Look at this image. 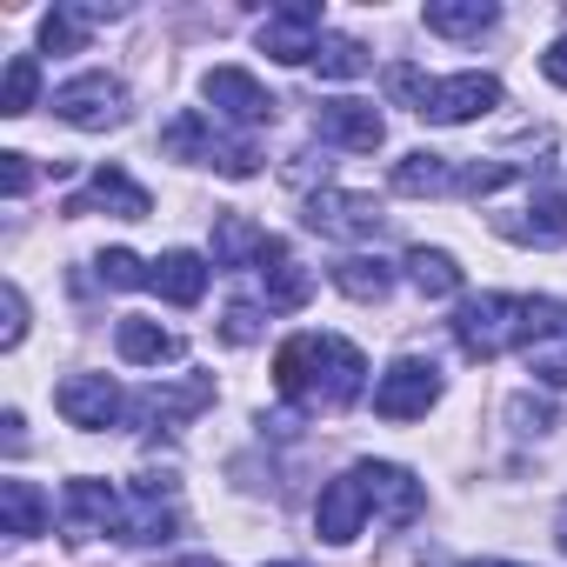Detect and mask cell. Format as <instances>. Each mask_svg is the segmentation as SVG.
I'll list each match as a JSON object with an SVG mask.
<instances>
[{
    "label": "cell",
    "instance_id": "obj_1",
    "mask_svg": "<svg viewBox=\"0 0 567 567\" xmlns=\"http://www.w3.org/2000/svg\"><path fill=\"white\" fill-rule=\"evenodd\" d=\"M560 328H567V308L547 301V295H481V301H467L454 315V341H461L467 361H494L507 348H527L534 354Z\"/></svg>",
    "mask_w": 567,
    "mask_h": 567
},
{
    "label": "cell",
    "instance_id": "obj_2",
    "mask_svg": "<svg viewBox=\"0 0 567 567\" xmlns=\"http://www.w3.org/2000/svg\"><path fill=\"white\" fill-rule=\"evenodd\" d=\"M361 348L341 334H295L288 348L274 354V388L288 401H321V408H348L361 394Z\"/></svg>",
    "mask_w": 567,
    "mask_h": 567
},
{
    "label": "cell",
    "instance_id": "obj_3",
    "mask_svg": "<svg viewBox=\"0 0 567 567\" xmlns=\"http://www.w3.org/2000/svg\"><path fill=\"white\" fill-rule=\"evenodd\" d=\"M161 147H167L174 161H207V167H220L227 181H254V174H260V154H254L247 141H220V134L207 127V114H174L167 134H161Z\"/></svg>",
    "mask_w": 567,
    "mask_h": 567
},
{
    "label": "cell",
    "instance_id": "obj_4",
    "mask_svg": "<svg viewBox=\"0 0 567 567\" xmlns=\"http://www.w3.org/2000/svg\"><path fill=\"white\" fill-rule=\"evenodd\" d=\"M54 114L81 134H107V127L127 121V87L114 74H74V81L54 87Z\"/></svg>",
    "mask_w": 567,
    "mask_h": 567
},
{
    "label": "cell",
    "instance_id": "obj_5",
    "mask_svg": "<svg viewBox=\"0 0 567 567\" xmlns=\"http://www.w3.org/2000/svg\"><path fill=\"white\" fill-rule=\"evenodd\" d=\"M315 234H328V240H374L381 234V200L374 194H348V187H321V194H308V214H301Z\"/></svg>",
    "mask_w": 567,
    "mask_h": 567
},
{
    "label": "cell",
    "instance_id": "obj_6",
    "mask_svg": "<svg viewBox=\"0 0 567 567\" xmlns=\"http://www.w3.org/2000/svg\"><path fill=\"white\" fill-rule=\"evenodd\" d=\"M61 534L94 540V534H127V507L107 481H68L61 487Z\"/></svg>",
    "mask_w": 567,
    "mask_h": 567
},
{
    "label": "cell",
    "instance_id": "obj_7",
    "mask_svg": "<svg viewBox=\"0 0 567 567\" xmlns=\"http://www.w3.org/2000/svg\"><path fill=\"white\" fill-rule=\"evenodd\" d=\"M260 54L280 61V68L315 61L321 54V8H315V0H288L280 14H267L260 21Z\"/></svg>",
    "mask_w": 567,
    "mask_h": 567
},
{
    "label": "cell",
    "instance_id": "obj_8",
    "mask_svg": "<svg viewBox=\"0 0 567 567\" xmlns=\"http://www.w3.org/2000/svg\"><path fill=\"white\" fill-rule=\"evenodd\" d=\"M441 401V374H434V361H394L388 374H381V388H374V414L381 421H421L427 408Z\"/></svg>",
    "mask_w": 567,
    "mask_h": 567
},
{
    "label": "cell",
    "instance_id": "obj_9",
    "mask_svg": "<svg viewBox=\"0 0 567 567\" xmlns=\"http://www.w3.org/2000/svg\"><path fill=\"white\" fill-rule=\"evenodd\" d=\"M54 408H61L68 427H87V434H101V427H114L127 414V401H121V388L107 374H68L54 388Z\"/></svg>",
    "mask_w": 567,
    "mask_h": 567
},
{
    "label": "cell",
    "instance_id": "obj_10",
    "mask_svg": "<svg viewBox=\"0 0 567 567\" xmlns=\"http://www.w3.org/2000/svg\"><path fill=\"white\" fill-rule=\"evenodd\" d=\"M200 94H207L214 114L234 121V127H267V121H274V101H267V87H260L247 68H207Z\"/></svg>",
    "mask_w": 567,
    "mask_h": 567
},
{
    "label": "cell",
    "instance_id": "obj_11",
    "mask_svg": "<svg viewBox=\"0 0 567 567\" xmlns=\"http://www.w3.org/2000/svg\"><path fill=\"white\" fill-rule=\"evenodd\" d=\"M487 107H501V81H494V74H454V81H434V87H427L421 121L461 127V121H474V114H487Z\"/></svg>",
    "mask_w": 567,
    "mask_h": 567
},
{
    "label": "cell",
    "instance_id": "obj_12",
    "mask_svg": "<svg viewBox=\"0 0 567 567\" xmlns=\"http://www.w3.org/2000/svg\"><path fill=\"white\" fill-rule=\"evenodd\" d=\"M354 474H361V487H368V507H381V514H388V527H408V520H421V507H427V487H421L408 467H394V461H361Z\"/></svg>",
    "mask_w": 567,
    "mask_h": 567
},
{
    "label": "cell",
    "instance_id": "obj_13",
    "mask_svg": "<svg viewBox=\"0 0 567 567\" xmlns=\"http://www.w3.org/2000/svg\"><path fill=\"white\" fill-rule=\"evenodd\" d=\"M315 134L348 147V154H374L388 141V121L374 114V101H321L315 107Z\"/></svg>",
    "mask_w": 567,
    "mask_h": 567
},
{
    "label": "cell",
    "instance_id": "obj_14",
    "mask_svg": "<svg viewBox=\"0 0 567 567\" xmlns=\"http://www.w3.org/2000/svg\"><path fill=\"white\" fill-rule=\"evenodd\" d=\"M361 520H368V487H361V474L348 467L341 481L321 487V501H315V534H321L328 547H348V540L361 534Z\"/></svg>",
    "mask_w": 567,
    "mask_h": 567
},
{
    "label": "cell",
    "instance_id": "obj_15",
    "mask_svg": "<svg viewBox=\"0 0 567 567\" xmlns=\"http://www.w3.org/2000/svg\"><path fill=\"white\" fill-rule=\"evenodd\" d=\"M68 214L81 220V214H114V220H147L154 214V200H147V187H134L121 167H101L74 200H68Z\"/></svg>",
    "mask_w": 567,
    "mask_h": 567
},
{
    "label": "cell",
    "instance_id": "obj_16",
    "mask_svg": "<svg viewBox=\"0 0 567 567\" xmlns=\"http://www.w3.org/2000/svg\"><path fill=\"white\" fill-rule=\"evenodd\" d=\"M260 288H267V308L295 315V308H308V295H315V274L288 254V240H267V254H260Z\"/></svg>",
    "mask_w": 567,
    "mask_h": 567
},
{
    "label": "cell",
    "instance_id": "obj_17",
    "mask_svg": "<svg viewBox=\"0 0 567 567\" xmlns=\"http://www.w3.org/2000/svg\"><path fill=\"white\" fill-rule=\"evenodd\" d=\"M147 288H154L161 301H174V308H194V301L207 295V260H200L194 247H167V254L147 267Z\"/></svg>",
    "mask_w": 567,
    "mask_h": 567
},
{
    "label": "cell",
    "instance_id": "obj_18",
    "mask_svg": "<svg viewBox=\"0 0 567 567\" xmlns=\"http://www.w3.org/2000/svg\"><path fill=\"white\" fill-rule=\"evenodd\" d=\"M207 401H214V381H207V374H187V381H174V388H147V394H141V421H154V427H187Z\"/></svg>",
    "mask_w": 567,
    "mask_h": 567
},
{
    "label": "cell",
    "instance_id": "obj_19",
    "mask_svg": "<svg viewBox=\"0 0 567 567\" xmlns=\"http://www.w3.org/2000/svg\"><path fill=\"white\" fill-rule=\"evenodd\" d=\"M114 348H121V361H134V368H161V361H181V334H167L161 321H141V315L114 321Z\"/></svg>",
    "mask_w": 567,
    "mask_h": 567
},
{
    "label": "cell",
    "instance_id": "obj_20",
    "mask_svg": "<svg viewBox=\"0 0 567 567\" xmlns=\"http://www.w3.org/2000/svg\"><path fill=\"white\" fill-rule=\"evenodd\" d=\"M527 220H494L507 240H520V247H560L567 240V200L560 194H534L527 207H520Z\"/></svg>",
    "mask_w": 567,
    "mask_h": 567
},
{
    "label": "cell",
    "instance_id": "obj_21",
    "mask_svg": "<svg viewBox=\"0 0 567 567\" xmlns=\"http://www.w3.org/2000/svg\"><path fill=\"white\" fill-rule=\"evenodd\" d=\"M334 288L348 295V301H388L394 295V267L381 260V254H348V260H334Z\"/></svg>",
    "mask_w": 567,
    "mask_h": 567
},
{
    "label": "cell",
    "instance_id": "obj_22",
    "mask_svg": "<svg viewBox=\"0 0 567 567\" xmlns=\"http://www.w3.org/2000/svg\"><path fill=\"white\" fill-rule=\"evenodd\" d=\"M267 240H274V234H267V227H254L247 214H220V220H214V267H247V260L260 267Z\"/></svg>",
    "mask_w": 567,
    "mask_h": 567
},
{
    "label": "cell",
    "instance_id": "obj_23",
    "mask_svg": "<svg viewBox=\"0 0 567 567\" xmlns=\"http://www.w3.org/2000/svg\"><path fill=\"white\" fill-rule=\"evenodd\" d=\"M501 14L487 8V0H427V34H447V41H474Z\"/></svg>",
    "mask_w": 567,
    "mask_h": 567
},
{
    "label": "cell",
    "instance_id": "obj_24",
    "mask_svg": "<svg viewBox=\"0 0 567 567\" xmlns=\"http://www.w3.org/2000/svg\"><path fill=\"white\" fill-rule=\"evenodd\" d=\"M0 520H8L14 540H34L48 527V494L34 481H0Z\"/></svg>",
    "mask_w": 567,
    "mask_h": 567
},
{
    "label": "cell",
    "instance_id": "obj_25",
    "mask_svg": "<svg viewBox=\"0 0 567 567\" xmlns=\"http://www.w3.org/2000/svg\"><path fill=\"white\" fill-rule=\"evenodd\" d=\"M461 174L441 161V154H427V147H414V154H401L394 161V194H408V200H421V194H447Z\"/></svg>",
    "mask_w": 567,
    "mask_h": 567
},
{
    "label": "cell",
    "instance_id": "obj_26",
    "mask_svg": "<svg viewBox=\"0 0 567 567\" xmlns=\"http://www.w3.org/2000/svg\"><path fill=\"white\" fill-rule=\"evenodd\" d=\"M408 280L427 295V301H447V295H461V267H454V254H441V247H408Z\"/></svg>",
    "mask_w": 567,
    "mask_h": 567
},
{
    "label": "cell",
    "instance_id": "obj_27",
    "mask_svg": "<svg viewBox=\"0 0 567 567\" xmlns=\"http://www.w3.org/2000/svg\"><path fill=\"white\" fill-rule=\"evenodd\" d=\"M94 21H101V8H54V14L41 21V48H48V54H81Z\"/></svg>",
    "mask_w": 567,
    "mask_h": 567
},
{
    "label": "cell",
    "instance_id": "obj_28",
    "mask_svg": "<svg viewBox=\"0 0 567 567\" xmlns=\"http://www.w3.org/2000/svg\"><path fill=\"white\" fill-rule=\"evenodd\" d=\"M315 68H321L328 81H361V74L374 68V54H368L354 34H321V54H315Z\"/></svg>",
    "mask_w": 567,
    "mask_h": 567
},
{
    "label": "cell",
    "instance_id": "obj_29",
    "mask_svg": "<svg viewBox=\"0 0 567 567\" xmlns=\"http://www.w3.org/2000/svg\"><path fill=\"white\" fill-rule=\"evenodd\" d=\"M41 94V61L34 54H14L8 61V87H0V114H28Z\"/></svg>",
    "mask_w": 567,
    "mask_h": 567
},
{
    "label": "cell",
    "instance_id": "obj_30",
    "mask_svg": "<svg viewBox=\"0 0 567 567\" xmlns=\"http://www.w3.org/2000/svg\"><path fill=\"white\" fill-rule=\"evenodd\" d=\"M507 181H520V161H501V154H494V161H474L454 187H461V194H494V187H507Z\"/></svg>",
    "mask_w": 567,
    "mask_h": 567
},
{
    "label": "cell",
    "instance_id": "obj_31",
    "mask_svg": "<svg viewBox=\"0 0 567 567\" xmlns=\"http://www.w3.org/2000/svg\"><path fill=\"white\" fill-rule=\"evenodd\" d=\"M94 274L107 280V288H147V267H141L127 247H107V254L94 260Z\"/></svg>",
    "mask_w": 567,
    "mask_h": 567
},
{
    "label": "cell",
    "instance_id": "obj_32",
    "mask_svg": "<svg viewBox=\"0 0 567 567\" xmlns=\"http://www.w3.org/2000/svg\"><path fill=\"white\" fill-rule=\"evenodd\" d=\"M220 341H227V348H254V341H260V308H254V301H234V308L220 315Z\"/></svg>",
    "mask_w": 567,
    "mask_h": 567
},
{
    "label": "cell",
    "instance_id": "obj_33",
    "mask_svg": "<svg viewBox=\"0 0 567 567\" xmlns=\"http://www.w3.org/2000/svg\"><path fill=\"white\" fill-rule=\"evenodd\" d=\"M427 87H434V81H421V68H408V61H394V68H388V94H394L401 107H414V114H421Z\"/></svg>",
    "mask_w": 567,
    "mask_h": 567
},
{
    "label": "cell",
    "instance_id": "obj_34",
    "mask_svg": "<svg viewBox=\"0 0 567 567\" xmlns=\"http://www.w3.org/2000/svg\"><path fill=\"white\" fill-rule=\"evenodd\" d=\"M0 308H8V321H0V348H21V334H28V295L8 280V295H0Z\"/></svg>",
    "mask_w": 567,
    "mask_h": 567
},
{
    "label": "cell",
    "instance_id": "obj_35",
    "mask_svg": "<svg viewBox=\"0 0 567 567\" xmlns=\"http://www.w3.org/2000/svg\"><path fill=\"white\" fill-rule=\"evenodd\" d=\"M527 374H534L540 388H567V348H534V354H527Z\"/></svg>",
    "mask_w": 567,
    "mask_h": 567
},
{
    "label": "cell",
    "instance_id": "obj_36",
    "mask_svg": "<svg viewBox=\"0 0 567 567\" xmlns=\"http://www.w3.org/2000/svg\"><path fill=\"white\" fill-rule=\"evenodd\" d=\"M0 187L21 200V194L34 187V161H28V154H0Z\"/></svg>",
    "mask_w": 567,
    "mask_h": 567
},
{
    "label": "cell",
    "instance_id": "obj_37",
    "mask_svg": "<svg viewBox=\"0 0 567 567\" xmlns=\"http://www.w3.org/2000/svg\"><path fill=\"white\" fill-rule=\"evenodd\" d=\"M507 414H514V427H520V434H547V427H554V414H547L540 401H514Z\"/></svg>",
    "mask_w": 567,
    "mask_h": 567
},
{
    "label": "cell",
    "instance_id": "obj_38",
    "mask_svg": "<svg viewBox=\"0 0 567 567\" xmlns=\"http://www.w3.org/2000/svg\"><path fill=\"white\" fill-rule=\"evenodd\" d=\"M540 74H547L554 87H567V34H560V41H554V48L540 54Z\"/></svg>",
    "mask_w": 567,
    "mask_h": 567
},
{
    "label": "cell",
    "instance_id": "obj_39",
    "mask_svg": "<svg viewBox=\"0 0 567 567\" xmlns=\"http://www.w3.org/2000/svg\"><path fill=\"white\" fill-rule=\"evenodd\" d=\"M554 540H560V554H567V501H560V514H554Z\"/></svg>",
    "mask_w": 567,
    "mask_h": 567
},
{
    "label": "cell",
    "instance_id": "obj_40",
    "mask_svg": "<svg viewBox=\"0 0 567 567\" xmlns=\"http://www.w3.org/2000/svg\"><path fill=\"white\" fill-rule=\"evenodd\" d=\"M467 567H520V560H467Z\"/></svg>",
    "mask_w": 567,
    "mask_h": 567
},
{
    "label": "cell",
    "instance_id": "obj_41",
    "mask_svg": "<svg viewBox=\"0 0 567 567\" xmlns=\"http://www.w3.org/2000/svg\"><path fill=\"white\" fill-rule=\"evenodd\" d=\"M174 567H220V560H174Z\"/></svg>",
    "mask_w": 567,
    "mask_h": 567
},
{
    "label": "cell",
    "instance_id": "obj_42",
    "mask_svg": "<svg viewBox=\"0 0 567 567\" xmlns=\"http://www.w3.org/2000/svg\"><path fill=\"white\" fill-rule=\"evenodd\" d=\"M280 567H295V560H280Z\"/></svg>",
    "mask_w": 567,
    "mask_h": 567
}]
</instances>
